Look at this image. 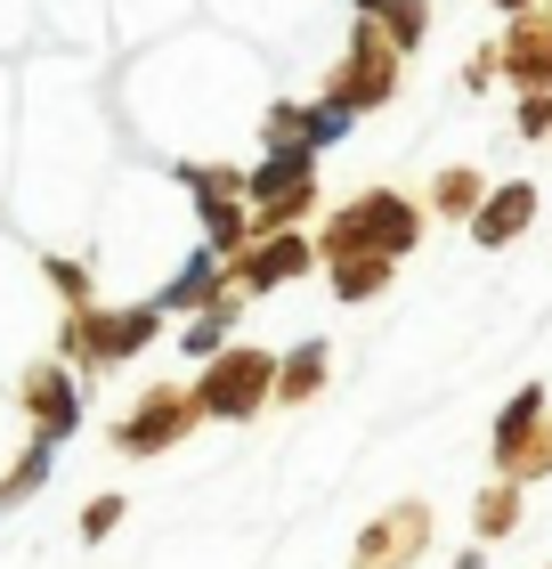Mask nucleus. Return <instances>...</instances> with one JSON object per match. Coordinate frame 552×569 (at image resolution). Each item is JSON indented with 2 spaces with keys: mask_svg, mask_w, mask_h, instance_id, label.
I'll return each mask as SVG.
<instances>
[{
  "mask_svg": "<svg viewBox=\"0 0 552 569\" xmlns=\"http://www.w3.org/2000/svg\"><path fill=\"white\" fill-rule=\"evenodd\" d=\"M318 261H358V252H382V261H407L423 244V203L399 188H358L350 203H333L318 237Z\"/></svg>",
  "mask_w": 552,
  "mask_h": 569,
  "instance_id": "f257e3e1",
  "label": "nucleus"
},
{
  "mask_svg": "<svg viewBox=\"0 0 552 569\" xmlns=\"http://www.w3.org/2000/svg\"><path fill=\"white\" fill-rule=\"evenodd\" d=\"M171 318L154 301H82V309H66V326H58V350H66V367H90V375H107V367H130L139 350H154V333H163Z\"/></svg>",
  "mask_w": 552,
  "mask_h": 569,
  "instance_id": "f03ea898",
  "label": "nucleus"
},
{
  "mask_svg": "<svg viewBox=\"0 0 552 569\" xmlns=\"http://www.w3.org/2000/svg\"><path fill=\"white\" fill-rule=\"evenodd\" d=\"M399 82H407V58L390 49L365 17H350V41H341V58H333V73H325V98L350 122H365V114H382L390 98H399Z\"/></svg>",
  "mask_w": 552,
  "mask_h": 569,
  "instance_id": "7ed1b4c3",
  "label": "nucleus"
},
{
  "mask_svg": "<svg viewBox=\"0 0 552 569\" xmlns=\"http://www.w3.org/2000/svg\"><path fill=\"white\" fill-rule=\"evenodd\" d=\"M269 382H277V350H260V342H235V350H212L203 358V375H195V416H212V423H252L260 407H269Z\"/></svg>",
  "mask_w": 552,
  "mask_h": 569,
  "instance_id": "20e7f679",
  "label": "nucleus"
},
{
  "mask_svg": "<svg viewBox=\"0 0 552 569\" xmlns=\"http://www.w3.org/2000/svg\"><path fill=\"white\" fill-rule=\"evenodd\" d=\"M318 212V154H260L244 171V220L252 237H277V228H309Z\"/></svg>",
  "mask_w": 552,
  "mask_h": 569,
  "instance_id": "39448f33",
  "label": "nucleus"
},
{
  "mask_svg": "<svg viewBox=\"0 0 552 569\" xmlns=\"http://www.w3.org/2000/svg\"><path fill=\"white\" fill-rule=\"evenodd\" d=\"M179 179H188V196H195V220H203V244L228 252L235 244H252V220H244V171L235 163H179Z\"/></svg>",
  "mask_w": 552,
  "mask_h": 569,
  "instance_id": "423d86ee",
  "label": "nucleus"
},
{
  "mask_svg": "<svg viewBox=\"0 0 552 569\" xmlns=\"http://www.w3.org/2000/svg\"><path fill=\"white\" fill-rule=\"evenodd\" d=\"M309 269H318V244H309V228H277V237H252V244L228 252V284H235L244 301L277 293V284H293V277H309Z\"/></svg>",
  "mask_w": 552,
  "mask_h": 569,
  "instance_id": "0eeeda50",
  "label": "nucleus"
},
{
  "mask_svg": "<svg viewBox=\"0 0 552 569\" xmlns=\"http://www.w3.org/2000/svg\"><path fill=\"white\" fill-rule=\"evenodd\" d=\"M488 448H495V472H504V480H544L552 472V423H544V391H536V382L495 416Z\"/></svg>",
  "mask_w": 552,
  "mask_h": 569,
  "instance_id": "6e6552de",
  "label": "nucleus"
},
{
  "mask_svg": "<svg viewBox=\"0 0 552 569\" xmlns=\"http://www.w3.org/2000/svg\"><path fill=\"white\" fill-rule=\"evenodd\" d=\"M195 423H203L195 399L171 391V382H154V391H139V407L114 423V448H122V456H163V448H179Z\"/></svg>",
  "mask_w": 552,
  "mask_h": 569,
  "instance_id": "1a4fd4ad",
  "label": "nucleus"
},
{
  "mask_svg": "<svg viewBox=\"0 0 552 569\" xmlns=\"http://www.w3.org/2000/svg\"><path fill=\"white\" fill-rule=\"evenodd\" d=\"M17 407L33 416V439H49V448H58L66 431H82V391H73V367H66V358H41V367H24Z\"/></svg>",
  "mask_w": 552,
  "mask_h": 569,
  "instance_id": "9d476101",
  "label": "nucleus"
},
{
  "mask_svg": "<svg viewBox=\"0 0 552 569\" xmlns=\"http://www.w3.org/2000/svg\"><path fill=\"white\" fill-rule=\"evenodd\" d=\"M495 82H512L520 98L529 90H552V24L529 9L504 24V41H495Z\"/></svg>",
  "mask_w": 552,
  "mask_h": 569,
  "instance_id": "9b49d317",
  "label": "nucleus"
},
{
  "mask_svg": "<svg viewBox=\"0 0 552 569\" xmlns=\"http://www.w3.org/2000/svg\"><path fill=\"white\" fill-rule=\"evenodd\" d=\"M431 546V505H390L374 529L358 537V553H350V569H407L414 553Z\"/></svg>",
  "mask_w": 552,
  "mask_h": 569,
  "instance_id": "f8f14e48",
  "label": "nucleus"
},
{
  "mask_svg": "<svg viewBox=\"0 0 552 569\" xmlns=\"http://www.w3.org/2000/svg\"><path fill=\"white\" fill-rule=\"evenodd\" d=\"M471 244H480V252H504V244H520V237H529V228H536V188H529V179H504V188H488L480 203H471Z\"/></svg>",
  "mask_w": 552,
  "mask_h": 569,
  "instance_id": "ddd939ff",
  "label": "nucleus"
},
{
  "mask_svg": "<svg viewBox=\"0 0 552 569\" xmlns=\"http://www.w3.org/2000/svg\"><path fill=\"white\" fill-rule=\"evenodd\" d=\"M212 293H228V261H220L212 244H195L188 261H179L163 284H154V309H163V318H195V309L212 301Z\"/></svg>",
  "mask_w": 552,
  "mask_h": 569,
  "instance_id": "4468645a",
  "label": "nucleus"
},
{
  "mask_svg": "<svg viewBox=\"0 0 552 569\" xmlns=\"http://www.w3.org/2000/svg\"><path fill=\"white\" fill-rule=\"evenodd\" d=\"M325 367H333V350L309 333V342H293L277 358V382H269V407H301V399H318L325 391Z\"/></svg>",
  "mask_w": 552,
  "mask_h": 569,
  "instance_id": "2eb2a0df",
  "label": "nucleus"
},
{
  "mask_svg": "<svg viewBox=\"0 0 552 569\" xmlns=\"http://www.w3.org/2000/svg\"><path fill=\"white\" fill-rule=\"evenodd\" d=\"M358 17L374 24L399 58H414V49L431 41V0H358Z\"/></svg>",
  "mask_w": 552,
  "mask_h": 569,
  "instance_id": "dca6fc26",
  "label": "nucleus"
},
{
  "mask_svg": "<svg viewBox=\"0 0 552 569\" xmlns=\"http://www.w3.org/2000/svg\"><path fill=\"white\" fill-rule=\"evenodd\" d=\"M235 318H244V293L228 284V293H212V301H203L195 318H188V333H179V342H188V358H212V350H228V326H235Z\"/></svg>",
  "mask_w": 552,
  "mask_h": 569,
  "instance_id": "f3484780",
  "label": "nucleus"
},
{
  "mask_svg": "<svg viewBox=\"0 0 552 569\" xmlns=\"http://www.w3.org/2000/svg\"><path fill=\"white\" fill-rule=\"evenodd\" d=\"M333 269V301H382L390 293V277H399V261H382V252H358V261H325Z\"/></svg>",
  "mask_w": 552,
  "mask_h": 569,
  "instance_id": "a211bd4d",
  "label": "nucleus"
},
{
  "mask_svg": "<svg viewBox=\"0 0 552 569\" xmlns=\"http://www.w3.org/2000/svg\"><path fill=\"white\" fill-rule=\"evenodd\" d=\"M488 196V179L471 171V163H446V171H431V212L439 220H471V203Z\"/></svg>",
  "mask_w": 552,
  "mask_h": 569,
  "instance_id": "6ab92c4d",
  "label": "nucleus"
},
{
  "mask_svg": "<svg viewBox=\"0 0 552 569\" xmlns=\"http://www.w3.org/2000/svg\"><path fill=\"white\" fill-rule=\"evenodd\" d=\"M293 114H301V147H309V154H325V147H341V139L358 131L333 98H293Z\"/></svg>",
  "mask_w": 552,
  "mask_h": 569,
  "instance_id": "aec40b11",
  "label": "nucleus"
},
{
  "mask_svg": "<svg viewBox=\"0 0 552 569\" xmlns=\"http://www.w3.org/2000/svg\"><path fill=\"white\" fill-rule=\"evenodd\" d=\"M471 521H480V546L512 537V529H520V480H495L488 497H480V512H471Z\"/></svg>",
  "mask_w": 552,
  "mask_h": 569,
  "instance_id": "412c9836",
  "label": "nucleus"
},
{
  "mask_svg": "<svg viewBox=\"0 0 552 569\" xmlns=\"http://www.w3.org/2000/svg\"><path fill=\"white\" fill-rule=\"evenodd\" d=\"M41 277L58 284V301H66V309L98 301V277H90V261H73V252H49V261H41Z\"/></svg>",
  "mask_w": 552,
  "mask_h": 569,
  "instance_id": "4be33fe9",
  "label": "nucleus"
},
{
  "mask_svg": "<svg viewBox=\"0 0 552 569\" xmlns=\"http://www.w3.org/2000/svg\"><path fill=\"white\" fill-rule=\"evenodd\" d=\"M41 480H49V439H33V448L17 456V472L0 480V512H9V505H24V497L41 488Z\"/></svg>",
  "mask_w": 552,
  "mask_h": 569,
  "instance_id": "5701e85b",
  "label": "nucleus"
},
{
  "mask_svg": "<svg viewBox=\"0 0 552 569\" xmlns=\"http://www.w3.org/2000/svg\"><path fill=\"white\" fill-rule=\"evenodd\" d=\"M512 122H520V139H552V90H529Z\"/></svg>",
  "mask_w": 552,
  "mask_h": 569,
  "instance_id": "b1692460",
  "label": "nucleus"
},
{
  "mask_svg": "<svg viewBox=\"0 0 552 569\" xmlns=\"http://www.w3.org/2000/svg\"><path fill=\"white\" fill-rule=\"evenodd\" d=\"M122 521V497H98L90 512H82V537H90V546H107V529Z\"/></svg>",
  "mask_w": 552,
  "mask_h": 569,
  "instance_id": "393cba45",
  "label": "nucleus"
},
{
  "mask_svg": "<svg viewBox=\"0 0 552 569\" xmlns=\"http://www.w3.org/2000/svg\"><path fill=\"white\" fill-rule=\"evenodd\" d=\"M488 82H495V49H480V58H471V66H463V90H471V98H480Z\"/></svg>",
  "mask_w": 552,
  "mask_h": 569,
  "instance_id": "a878e982",
  "label": "nucleus"
},
{
  "mask_svg": "<svg viewBox=\"0 0 552 569\" xmlns=\"http://www.w3.org/2000/svg\"><path fill=\"white\" fill-rule=\"evenodd\" d=\"M488 9H504V17H529V9H544V0H488Z\"/></svg>",
  "mask_w": 552,
  "mask_h": 569,
  "instance_id": "bb28decb",
  "label": "nucleus"
},
{
  "mask_svg": "<svg viewBox=\"0 0 552 569\" xmlns=\"http://www.w3.org/2000/svg\"><path fill=\"white\" fill-rule=\"evenodd\" d=\"M536 17H544V24H552V0H544V9H536Z\"/></svg>",
  "mask_w": 552,
  "mask_h": 569,
  "instance_id": "cd10ccee",
  "label": "nucleus"
}]
</instances>
